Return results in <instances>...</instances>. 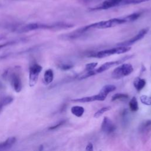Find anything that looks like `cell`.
Masks as SVG:
<instances>
[{
  "label": "cell",
  "instance_id": "cell-28",
  "mask_svg": "<svg viewBox=\"0 0 151 151\" xmlns=\"http://www.w3.org/2000/svg\"><path fill=\"white\" fill-rule=\"evenodd\" d=\"M86 150H88V151H91L93 150V145L91 143H88V145L86 146Z\"/></svg>",
  "mask_w": 151,
  "mask_h": 151
},
{
  "label": "cell",
  "instance_id": "cell-2",
  "mask_svg": "<svg viewBox=\"0 0 151 151\" xmlns=\"http://www.w3.org/2000/svg\"><path fill=\"white\" fill-rule=\"evenodd\" d=\"M20 68L19 66H15L13 68H10L4 71L2 77L4 78H9V81L14 90L17 93L21 91L22 88V81L20 76Z\"/></svg>",
  "mask_w": 151,
  "mask_h": 151
},
{
  "label": "cell",
  "instance_id": "cell-8",
  "mask_svg": "<svg viewBox=\"0 0 151 151\" xmlns=\"http://www.w3.org/2000/svg\"><path fill=\"white\" fill-rule=\"evenodd\" d=\"M107 95L100 91L97 94H95L91 96L75 99L72 100L71 101L74 102H78V103H88V102L96 101H104L107 97Z\"/></svg>",
  "mask_w": 151,
  "mask_h": 151
},
{
  "label": "cell",
  "instance_id": "cell-19",
  "mask_svg": "<svg viewBox=\"0 0 151 151\" xmlns=\"http://www.w3.org/2000/svg\"><path fill=\"white\" fill-rule=\"evenodd\" d=\"M141 14H142L141 12H134V13L130 14L127 16H126L124 17L127 21V22H133V21L137 20L140 17Z\"/></svg>",
  "mask_w": 151,
  "mask_h": 151
},
{
  "label": "cell",
  "instance_id": "cell-16",
  "mask_svg": "<svg viewBox=\"0 0 151 151\" xmlns=\"http://www.w3.org/2000/svg\"><path fill=\"white\" fill-rule=\"evenodd\" d=\"M116 89V87L113 84H107L104 86L100 90V92L104 93L106 95H108L109 93L114 91Z\"/></svg>",
  "mask_w": 151,
  "mask_h": 151
},
{
  "label": "cell",
  "instance_id": "cell-13",
  "mask_svg": "<svg viewBox=\"0 0 151 151\" xmlns=\"http://www.w3.org/2000/svg\"><path fill=\"white\" fill-rule=\"evenodd\" d=\"M145 85H146V81L143 78L137 77L134 80L133 86L138 91L142 90L145 87Z\"/></svg>",
  "mask_w": 151,
  "mask_h": 151
},
{
  "label": "cell",
  "instance_id": "cell-5",
  "mask_svg": "<svg viewBox=\"0 0 151 151\" xmlns=\"http://www.w3.org/2000/svg\"><path fill=\"white\" fill-rule=\"evenodd\" d=\"M133 71V67L132 64L124 63L116 67L111 73V77L119 80L124 77L127 76Z\"/></svg>",
  "mask_w": 151,
  "mask_h": 151
},
{
  "label": "cell",
  "instance_id": "cell-21",
  "mask_svg": "<svg viewBox=\"0 0 151 151\" xmlns=\"http://www.w3.org/2000/svg\"><path fill=\"white\" fill-rule=\"evenodd\" d=\"M129 98V96L127 94L124 93H116L114 94L111 97V101H116L119 100H126Z\"/></svg>",
  "mask_w": 151,
  "mask_h": 151
},
{
  "label": "cell",
  "instance_id": "cell-30",
  "mask_svg": "<svg viewBox=\"0 0 151 151\" xmlns=\"http://www.w3.org/2000/svg\"><path fill=\"white\" fill-rule=\"evenodd\" d=\"M150 69H151V67H150Z\"/></svg>",
  "mask_w": 151,
  "mask_h": 151
},
{
  "label": "cell",
  "instance_id": "cell-4",
  "mask_svg": "<svg viewBox=\"0 0 151 151\" xmlns=\"http://www.w3.org/2000/svg\"><path fill=\"white\" fill-rule=\"evenodd\" d=\"M130 50L131 47L130 46L119 45L117 47H114L110 49L104 50L97 52H94L93 53L90 54L89 56L91 57H94L97 58H103L114 54H123L126 52H128Z\"/></svg>",
  "mask_w": 151,
  "mask_h": 151
},
{
  "label": "cell",
  "instance_id": "cell-26",
  "mask_svg": "<svg viewBox=\"0 0 151 151\" xmlns=\"http://www.w3.org/2000/svg\"><path fill=\"white\" fill-rule=\"evenodd\" d=\"M65 122V120H61L58 123H57L55 124H54L53 126H50L49 128H48V130H55L56 129H58L59 127H60L61 126H63Z\"/></svg>",
  "mask_w": 151,
  "mask_h": 151
},
{
  "label": "cell",
  "instance_id": "cell-3",
  "mask_svg": "<svg viewBox=\"0 0 151 151\" xmlns=\"http://www.w3.org/2000/svg\"><path fill=\"white\" fill-rule=\"evenodd\" d=\"M132 56V55H127V56L124 57L123 58H122L121 59L118 60L106 62V63H104L103 64H102L101 66H100L97 69H94L93 70L89 71H86V73L78 77V80H83V79L88 78L90 77L93 76L96 74L103 73V72L109 70V68H110L111 67H112L113 66H115V65H119L120 64H122V63H123L126 60L131 58Z\"/></svg>",
  "mask_w": 151,
  "mask_h": 151
},
{
  "label": "cell",
  "instance_id": "cell-17",
  "mask_svg": "<svg viewBox=\"0 0 151 151\" xmlns=\"http://www.w3.org/2000/svg\"><path fill=\"white\" fill-rule=\"evenodd\" d=\"M129 108L130 110L132 111H136L139 109V105H138V102L135 97H133L130 101H129Z\"/></svg>",
  "mask_w": 151,
  "mask_h": 151
},
{
  "label": "cell",
  "instance_id": "cell-25",
  "mask_svg": "<svg viewBox=\"0 0 151 151\" xmlns=\"http://www.w3.org/2000/svg\"><path fill=\"white\" fill-rule=\"evenodd\" d=\"M74 67V65L73 64H67V63H64V64H61L58 65V67L61 70H64V71H66V70H68L71 69L73 67Z\"/></svg>",
  "mask_w": 151,
  "mask_h": 151
},
{
  "label": "cell",
  "instance_id": "cell-29",
  "mask_svg": "<svg viewBox=\"0 0 151 151\" xmlns=\"http://www.w3.org/2000/svg\"><path fill=\"white\" fill-rule=\"evenodd\" d=\"M81 1H83V2H87L90 1H91V0H81Z\"/></svg>",
  "mask_w": 151,
  "mask_h": 151
},
{
  "label": "cell",
  "instance_id": "cell-7",
  "mask_svg": "<svg viewBox=\"0 0 151 151\" xmlns=\"http://www.w3.org/2000/svg\"><path fill=\"white\" fill-rule=\"evenodd\" d=\"M149 31V28H143L141 30L139 31V32L134 37H133L132 38H131L130 39L118 43L117 45H123V46H130L132 44H134L135 42H136L137 41L142 40L143 38H144V37L147 34V32Z\"/></svg>",
  "mask_w": 151,
  "mask_h": 151
},
{
  "label": "cell",
  "instance_id": "cell-11",
  "mask_svg": "<svg viewBox=\"0 0 151 151\" xmlns=\"http://www.w3.org/2000/svg\"><path fill=\"white\" fill-rule=\"evenodd\" d=\"M16 142V138L15 137H10L6 140L0 143V150H8L12 147Z\"/></svg>",
  "mask_w": 151,
  "mask_h": 151
},
{
  "label": "cell",
  "instance_id": "cell-15",
  "mask_svg": "<svg viewBox=\"0 0 151 151\" xmlns=\"http://www.w3.org/2000/svg\"><path fill=\"white\" fill-rule=\"evenodd\" d=\"M54 79V73L52 70L48 69L44 74V81L46 84H50Z\"/></svg>",
  "mask_w": 151,
  "mask_h": 151
},
{
  "label": "cell",
  "instance_id": "cell-1",
  "mask_svg": "<svg viewBox=\"0 0 151 151\" xmlns=\"http://www.w3.org/2000/svg\"><path fill=\"white\" fill-rule=\"evenodd\" d=\"M73 27V25L59 22L54 23L52 24H41V23H29L24 26L22 27L18 30L19 32H27L31 31H34L37 29H65L68 28H71Z\"/></svg>",
  "mask_w": 151,
  "mask_h": 151
},
{
  "label": "cell",
  "instance_id": "cell-6",
  "mask_svg": "<svg viewBox=\"0 0 151 151\" xmlns=\"http://www.w3.org/2000/svg\"><path fill=\"white\" fill-rule=\"evenodd\" d=\"M42 70L41 65L34 63L29 68V85L30 87L34 86L38 81L39 75Z\"/></svg>",
  "mask_w": 151,
  "mask_h": 151
},
{
  "label": "cell",
  "instance_id": "cell-18",
  "mask_svg": "<svg viewBox=\"0 0 151 151\" xmlns=\"http://www.w3.org/2000/svg\"><path fill=\"white\" fill-rule=\"evenodd\" d=\"M23 41H24V39L15 40H11V41H8V42H6L1 44H0V49L5 48V47H8V46H11V45H15V44H17L19 43L20 42H23Z\"/></svg>",
  "mask_w": 151,
  "mask_h": 151
},
{
  "label": "cell",
  "instance_id": "cell-31",
  "mask_svg": "<svg viewBox=\"0 0 151 151\" xmlns=\"http://www.w3.org/2000/svg\"><path fill=\"white\" fill-rule=\"evenodd\" d=\"M0 6H1V5H0Z\"/></svg>",
  "mask_w": 151,
  "mask_h": 151
},
{
  "label": "cell",
  "instance_id": "cell-12",
  "mask_svg": "<svg viewBox=\"0 0 151 151\" xmlns=\"http://www.w3.org/2000/svg\"><path fill=\"white\" fill-rule=\"evenodd\" d=\"M14 100V98L11 96H6L0 99V113L4 107L11 103Z\"/></svg>",
  "mask_w": 151,
  "mask_h": 151
},
{
  "label": "cell",
  "instance_id": "cell-9",
  "mask_svg": "<svg viewBox=\"0 0 151 151\" xmlns=\"http://www.w3.org/2000/svg\"><path fill=\"white\" fill-rule=\"evenodd\" d=\"M101 129L103 132L110 134L115 131L116 127L109 117H104L101 124Z\"/></svg>",
  "mask_w": 151,
  "mask_h": 151
},
{
  "label": "cell",
  "instance_id": "cell-20",
  "mask_svg": "<svg viewBox=\"0 0 151 151\" xmlns=\"http://www.w3.org/2000/svg\"><path fill=\"white\" fill-rule=\"evenodd\" d=\"M149 0H122L120 5H126L131 4H137L148 1Z\"/></svg>",
  "mask_w": 151,
  "mask_h": 151
},
{
  "label": "cell",
  "instance_id": "cell-23",
  "mask_svg": "<svg viewBox=\"0 0 151 151\" xmlns=\"http://www.w3.org/2000/svg\"><path fill=\"white\" fill-rule=\"evenodd\" d=\"M140 100L142 103L147 106L151 105V96H148L146 95H142L140 97Z\"/></svg>",
  "mask_w": 151,
  "mask_h": 151
},
{
  "label": "cell",
  "instance_id": "cell-22",
  "mask_svg": "<svg viewBox=\"0 0 151 151\" xmlns=\"http://www.w3.org/2000/svg\"><path fill=\"white\" fill-rule=\"evenodd\" d=\"M111 109V107L110 106H105L103 107H101V109H100L98 111H97L94 114V117L95 118H99V117H100L103 114H104L105 112L110 110Z\"/></svg>",
  "mask_w": 151,
  "mask_h": 151
},
{
  "label": "cell",
  "instance_id": "cell-10",
  "mask_svg": "<svg viewBox=\"0 0 151 151\" xmlns=\"http://www.w3.org/2000/svg\"><path fill=\"white\" fill-rule=\"evenodd\" d=\"M122 0H105L101 4L96 6L93 8H91L90 10H101L107 9L110 8H113L116 6H119Z\"/></svg>",
  "mask_w": 151,
  "mask_h": 151
},
{
  "label": "cell",
  "instance_id": "cell-27",
  "mask_svg": "<svg viewBox=\"0 0 151 151\" xmlns=\"http://www.w3.org/2000/svg\"><path fill=\"white\" fill-rule=\"evenodd\" d=\"M150 126H151V120H148L144 122V123L143 124L141 128H142V130H145V129L149 127Z\"/></svg>",
  "mask_w": 151,
  "mask_h": 151
},
{
  "label": "cell",
  "instance_id": "cell-14",
  "mask_svg": "<svg viewBox=\"0 0 151 151\" xmlns=\"http://www.w3.org/2000/svg\"><path fill=\"white\" fill-rule=\"evenodd\" d=\"M71 113L76 117H81L84 113V108L80 106H74L71 108Z\"/></svg>",
  "mask_w": 151,
  "mask_h": 151
},
{
  "label": "cell",
  "instance_id": "cell-24",
  "mask_svg": "<svg viewBox=\"0 0 151 151\" xmlns=\"http://www.w3.org/2000/svg\"><path fill=\"white\" fill-rule=\"evenodd\" d=\"M98 65L97 63H88L86 65L85 67V71H91L95 69V68L96 67V66Z\"/></svg>",
  "mask_w": 151,
  "mask_h": 151
}]
</instances>
